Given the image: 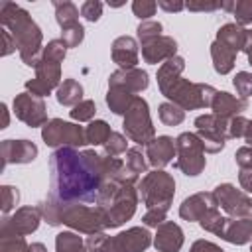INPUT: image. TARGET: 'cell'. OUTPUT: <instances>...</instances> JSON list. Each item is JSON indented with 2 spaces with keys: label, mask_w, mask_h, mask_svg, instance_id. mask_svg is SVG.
Instances as JSON below:
<instances>
[{
  "label": "cell",
  "mask_w": 252,
  "mask_h": 252,
  "mask_svg": "<svg viewBox=\"0 0 252 252\" xmlns=\"http://www.w3.org/2000/svg\"><path fill=\"white\" fill-rule=\"evenodd\" d=\"M49 189L63 203H96L106 183L104 156L94 150L57 148L49 156Z\"/></svg>",
  "instance_id": "1"
},
{
  "label": "cell",
  "mask_w": 252,
  "mask_h": 252,
  "mask_svg": "<svg viewBox=\"0 0 252 252\" xmlns=\"http://www.w3.org/2000/svg\"><path fill=\"white\" fill-rule=\"evenodd\" d=\"M0 22L4 26V30H8L18 45V53L20 59L28 65V67H37L41 61V53H43V33L39 30V26L33 22V18L30 16L28 10H24L22 6L14 4V2H0Z\"/></svg>",
  "instance_id": "2"
},
{
  "label": "cell",
  "mask_w": 252,
  "mask_h": 252,
  "mask_svg": "<svg viewBox=\"0 0 252 252\" xmlns=\"http://www.w3.org/2000/svg\"><path fill=\"white\" fill-rule=\"evenodd\" d=\"M39 211H41V219L49 226L65 224L71 230L83 232V234H94L106 228L104 215L96 205L89 207L83 203H63L53 195H47L39 203Z\"/></svg>",
  "instance_id": "3"
},
{
  "label": "cell",
  "mask_w": 252,
  "mask_h": 252,
  "mask_svg": "<svg viewBox=\"0 0 252 252\" xmlns=\"http://www.w3.org/2000/svg\"><path fill=\"white\" fill-rule=\"evenodd\" d=\"M161 94L177 104L183 110H197V108H207L213 102V96L217 94V89L205 83H191L183 77H175L171 81L159 83L158 85Z\"/></svg>",
  "instance_id": "4"
},
{
  "label": "cell",
  "mask_w": 252,
  "mask_h": 252,
  "mask_svg": "<svg viewBox=\"0 0 252 252\" xmlns=\"http://www.w3.org/2000/svg\"><path fill=\"white\" fill-rule=\"evenodd\" d=\"M138 195L146 209L161 207L169 211L175 197V179L163 169H152L138 181Z\"/></svg>",
  "instance_id": "5"
},
{
  "label": "cell",
  "mask_w": 252,
  "mask_h": 252,
  "mask_svg": "<svg viewBox=\"0 0 252 252\" xmlns=\"http://www.w3.org/2000/svg\"><path fill=\"white\" fill-rule=\"evenodd\" d=\"M138 181H124L120 183L116 195L104 205L98 207L104 215V226L106 228H116L120 224H124L126 220H130L136 213L138 207Z\"/></svg>",
  "instance_id": "6"
},
{
  "label": "cell",
  "mask_w": 252,
  "mask_h": 252,
  "mask_svg": "<svg viewBox=\"0 0 252 252\" xmlns=\"http://www.w3.org/2000/svg\"><path fill=\"white\" fill-rule=\"evenodd\" d=\"M122 128H124L126 138L138 146H148L156 138V128H154V122L150 116V106H148L146 98L134 96L132 104L128 106V110L124 114Z\"/></svg>",
  "instance_id": "7"
},
{
  "label": "cell",
  "mask_w": 252,
  "mask_h": 252,
  "mask_svg": "<svg viewBox=\"0 0 252 252\" xmlns=\"http://www.w3.org/2000/svg\"><path fill=\"white\" fill-rule=\"evenodd\" d=\"M175 167L183 171L187 177H197L205 165V148L203 142L199 140L197 132H183L175 138Z\"/></svg>",
  "instance_id": "8"
},
{
  "label": "cell",
  "mask_w": 252,
  "mask_h": 252,
  "mask_svg": "<svg viewBox=\"0 0 252 252\" xmlns=\"http://www.w3.org/2000/svg\"><path fill=\"white\" fill-rule=\"evenodd\" d=\"M41 138L49 148H81L87 144L85 128L63 118H51L41 128Z\"/></svg>",
  "instance_id": "9"
},
{
  "label": "cell",
  "mask_w": 252,
  "mask_h": 252,
  "mask_svg": "<svg viewBox=\"0 0 252 252\" xmlns=\"http://www.w3.org/2000/svg\"><path fill=\"white\" fill-rule=\"evenodd\" d=\"M215 197L219 207L230 219H252V195L236 189L232 183H220L215 187Z\"/></svg>",
  "instance_id": "10"
},
{
  "label": "cell",
  "mask_w": 252,
  "mask_h": 252,
  "mask_svg": "<svg viewBox=\"0 0 252 252\" xmlns=\"http://www.w3.org/2000/svg\"><path fill=\"white\" fill-rule=\"evenodd\" d=\"M41 220L39 207L26 205L16 209L12 215H4L0 222V236H26L37 230Z\"/></svg>",
  "instance_id": "11"
},
{
  "label": "cell",
  "mask_w": 252,
  "mask_h": 252,
  "mask_svg": "<svg viewBox=\"0 0 252 252\" xmlns=\"http://www.w3.org/2000/svg\"><path fill=\"white\" fill-rule=\"evenodd\" d=\"M12 110L16 114L18 120H22L24 124H28L30 128H43L49 120H47V106L43 102V98L32 94V93H20L14 96L12 100Z\"/></svg>",
  "instance_id": "12"
},
{
  "label": "cell",
  "mask_w": 252,
  "mask_h": 252,
  "mask_svg": "<svg viewBox=\"0 0 252 252\" xmlns=\"http://www.w3.org/2000/svg\"><path fill=\"white\" fill-rule=\"evenodd\" d=\"M59 85H61V65L39 61V65L35 67V77L26 81V91L35 94V96H39V98H43L53 89L57 91Z\"/></svg>",
  "instance_id": "13"
},
{
  "label": "cell",
  "mask_w": 252,
  "mask_h": 252,
  "mask_svg": "<svg viewBox=\"0 0 252 252\" xmlns=\"http://www.w3.org/2000/svg\"><path fill=\"white\" fill-rule=\"evenodd\" d=\"M217 207H219V203H217V197L213 191H199V193L183 199V203L179 205V217L189 222H199L209 211H213Z\"/></svg>",
  "instance_id": "14"
},
{
  "label": "cell",
  "mask_w": 252,
  "mask_h": 252,
  "mask_svg": "<svg viewBox=\"0 0 252 252\" xmlns=\"http://www.w3.org/2000/svg\"><path fill=\"white\" fill-rule=\"evenodd\" d=\"M112 240L118 252H144L146 248H150V244H154V238L146 226L126 228L112 236Z\"/></svg>",
  "instance_id": "15"
},
{
  "label": "cell",
  "mask_w": 252,
  "mask_h": 252,
  "mask_svg": "<svg viewBox=\"0 0 252 252\" xmlns=\"http://www.w3.org/2000/svg\"><path fill=\"white\" fill-rule=\"evenodd\" d=\"M37 158V146L30 140H2V167L10 163H32Z\"/></svg>",
  "instance_id": "16"
},
{
  "label": "cell",
  "mask_w": 252,
  "mask_h": 252,
  "mask_svg": "<svg viewBox=\"0 0 252 252\" xmlns=\"http://www.w3.org/2000/svg\"><path fill=\"white\" fill-rule=\"evenodd\" d=\"M175 154V140L171 136H158L146 146V159L154 169H163Z\"/></svg>",
  "instance_id": "17"
},
{
  "label": "cell",
  "mask_w": 252,
  "mask_h": 252,
  "mask_svg": "<svg viewBox=\"0 0 252 252\" xmlns=\"http://www.w3.org/2000/svg\"><path fill=\"white\" fill-rule=\"evenodd\" d=\"M183 242H185V234L177 222L165 220L156 228L154 246L158 252H179Z\"/></svg>",
  "instance_id": "18"
},
{
  "label": "cell",
  "mask_w": 252,
  "mask_h": 252,
  "mask_svg": "<svg viewBox=\"0 0 252 252\" xmlns=\"http://www.w3.org/2000/svg\"><path fill=\"white\" fill-rule=\"evenodd\" d=\"M175 55H177V41L169 35H159L142 45V57L150 65L165 63L167 59H171Z\"/></svg>",
  "instance_id": "19"
},
{
  "label": "cell",
  "mask_w": 252,
  "mask_h": 252,
  "mask_svg": "<svg viewBox=\"0 0 252 252\" xmlns=\"http://www.w3.org/2000/svg\"><path fill=\"white\" fill-rule=\"evenodd\" d=\"M148 85H150L148 73L144 69H140V67H134V69H116L108 77V87H122L126 91H130L132 94L146 91Z\"/></svg>",
  "instance_id": "20"
},
{
  "label": "cell",
  "mask_w": 252,
  "mask_h": 252,
  "mask_svg": "<svg viewBox=\"0 0 252 252\" xmlns=\"http://www.w3.org/2000/svg\"><path fill=\"white\" fill-rule=\"evenodd\" d=\"M112 61L120 69H134L138 65V43L132 35H120L112 41Z\"/></svg>",
  "instance_id": "21"
},
{
  "label": "cell",
  "mask_w": 252,
  "mask_h": 252,
  "mask_svg": "<svg viewBox=\"0 0 252 252\" xmlns=\"http://www.w3.org/2000/svg\"><path fill=\"white\" fill-rule=\"evenodd\" d=\"M246 108H248V100L246 98L234 96V94H230L226 91H217V94L213 96V102H211L213 114H219L222 118L240 116Z\"/></svg>",
  "instance_id": "22"
},
{
  "label": "cell",
  "mask_w": 252,
  "mask_h": 252,
  "mask_svg": "<svg viewBox=\"0 0 252 252\" xmlns=\"http://www.w3.org/2000/svg\"><path fill=\"white\" fill-rule=\"evenodd\" d=\"M220 238L236 246L252 242V219H230L228 217Z\"/></svg>",
  "instance_id": "23"
},
{
  "label": "cell",
  "mask_w": 252,
  "mask_h": 252,
  "mask_svg": "<svg viewBox=\"0 0 252 252\" xmlns=\"http://www.w3.org/2000/svg\"><path fill=\"white\" fill-rule=\"evenodd\" d=\"M246 32L242 26H238L236 22H230V24H224L219 28L217 32V41L224 43L226 47H230L234 53L242 51L244 49V43H246Z\"/></svg>",
  "instance_id": "24"
},
{
  "label": "cell",
  "mask_w": 252,
  "mask_h": 252,
  "mask_svg": "<svg viewBox=\"0 0 252 252\" xmlns=\"http://www.w3.org/2000/svg\"><path fill=\"white\" fill-rule=\"evenodd\" d=\"M211 59H213V67L219 75H226L234 69V63H236V53L226 47L224 43L220 41H213L211 43Z\"/></svg>",
  "instance_id": "25"
},
{
  "label": "cell",
  "mask_w": 252,
  "mask_h": 252,
  "mask_svg": "<svg viewBox=\"0 0 252 252\" xmlns=\"http://www.w3.org/2000/svg\"><path fill=\"white\" fill-rule=\"evenodd\" d=\"M55 98L63 106H77L83 100V87L75 79H65L55 91Z\"/></svg>",
  "instance_id": "26"
},
{
  "label": "cell",
  "mask_w": 252,
  "mask_h": 252,
  "mask_svg": "<svg viewBox=\"0 0 252 252\" xmlns=\"http://www.w3.org/2000/svg\"><path fill=\"white\" fill-rule=\"evenodd\" d=\"M195 126L197 130H205V132H215L219 136H222L224 140H228V118H222L219 114H201L195 118Z\"/></svg>",
  "instance_id": "27"
},
{
  "label": "cell",
  "mask_w": 252,
  "mask_h": 252,
  "mask_svg": "<svg viewBox=\"0 0 252 252\" xmlns=\"http://www.w3.org/2000/svg\"><path fill=\"white\" fill-rule=\"evenodd\" d=\"M136 94H132L130 91L122 89V87H108L106 93V104L114 114H126L128 106L132 104Z\"/></svg>",
  "instance_id": "28"
},
{
  "label": "cell",
  "mask_w": 252,
  "mask_h": 252,
  "mask_svg": "<svg viewBox=\"0 0 252 252\" xmlns=\"http://www.w3.org/2000/svg\"><path fill=\"white\" fill-rule=\"evenodd\" d=\"M55 252H89L85 240L75 230H63L55 236Z\"/></svg>",
  "instance_id": "29"
},
{
  "label": "cell",
  "mask_w": 252,
  "mask_h": 252,
  "mask_svg": "<svg viewBox=\"0 0 252 252\" xmlns=\"http://www.w3.org/2000/svg\"><path fill=\"white\" fill-rule=\"evenodd\" d=\"M222 10H228L238 26L252 24V0H236V2H222Z\"/></svg>",
  "instance_id": "30"
},
{
  "label": "cell",
  "mask_w": 252,
  "mask_h": 252,
  "mask_svg": "<svg viewBox=\"0 0 252 252\" xmlns=\"http://www.w3.org/2000/svg\"><path fill=\"white\" fill-rule=\"evenodd\" d=\"M110 134H112V130L104 120H93L85 128L87 144H93V146H104L106 140L110 138Z\"/></svg>",
  "instance_id": "31"
},
{
  "label": "cell",
  "mask_w": 252,
  "mask_h": 252,
  "mask_svg": "<svg viewBox=\"0 0 252 252\" xmlns=\"http://www.w3.org/2000/svg\"><path fill=\"white\" fill-rule=\"evenodd\" d=\"M53 8H55V20H57L61 30L79 22V8L73 2H67V0L65 2H53Z\"/></svg>",
  "instance_id": "32"
},
{
  "label": "cell",
  "mask_w": 252,
  "mask_h": 252,
  "mask_svg": "<svg viewBox=\"0 0 252 252\" xmlns=\"http://www.w3.org/2000/svg\"><path fill=\"white\" fill-rule=\"evenodd\" d=\"M183 69H185V59H183V57L175 55V57L167 59V61L161 63L159 69H158V75H156L158 85H159V83H165V81H171V79H175V77H181Z\"/></svg>",
  "instance_id": "33"
},
{
  "label": "cell",
  "mask_w": 252,
  "mask_h": 252,
  "mask_svg": "<svg viewBox=\"0 0 252 252\" xmlns=\"http://www.w3.org/2000/svg\"><path fill=\"white\" fill-rule=\"evenodd\" d=\"M226 220H228V217H222L220 211H219V207H217V209L209 211V213L199 220V224H201L203 230L213 232V234H217V236H222V230H224V226H226Z\"/></svg>",
  "instance_id": "34"
},
{
  "label": "cell",
  "mask_w": 252,
  "mask_h": 252,
  "mask_svg": "<svg viewBox=\"0 0 252 252\" xmlns=\"http://www.w3.org/2000/svg\"><path fill=\"white\" fill-rule=\"evenodd\" d=\"M158 114H159V120L165 124V126H177L185 120V110L179 108L177 104L173 102H161L159 108H158Z\"/></svg>",
  "instance_id": "35"
},
{
  "label": "cell",
  "mask_w": 252,
  "mask_h": 252,
  "mask_svg": "<svg viewBox=\"0 0 252 252\" xmlns=\"http://www.w3.org/2000/svg\"><path fill=\"white\" fill-rule=\"evenodd\" d=\"M87 250L89 252H118L116 246H114V240L112 236H108L104 230L102 232H94V234H89L87 240Z\"/></svg>",
  "instance_id": "36"
},
{
  "label": "cell",
  "mask_w": 252,
  "mask_h": 252,
  "mask_svg": "<svg viewBox=\"0 0 252 252\" xmlns=\"http://www.w3.org/2000/svg\"><path fill=\"white\" fill-rule=\"evenodd\" d=\"M124 163H126V169H128L132 175H136V177H140L142 173H146V167H148L146 154H142L140 148H128Z\"/></svg>",
  "instance_id": "37"
},
{
  "label": "cell",
  "mask_w": 252,
  "mask_h": 252,
  "mask_svg": "<svg viewBox=\"0 0 252 252\" xmlns=\"http://www.w3.org/2000/svg\"><path fill=\"white\" fill-rule=\"evenodd\" d=\"M65 55H67V45H65L61 39H51V41H47V45L43 47L41 61L61 65L63 59H65Z\"/></svg>",
  "instance_id": "38"
},
{
  "label": "cell",
  "mask_w": 252,
  "mask_h": 252,
  "mask_svg": "<svg viewBox=\"0 0 252 252\" xmlns=\"http://www.w3.org/2000/svg\"><path fill=\"white\" fill-rule=\"evenodd\" d=\"M94 114H96V104L91 98L81 100L77 106H73V110H69V116L75 122H93Z\"/></svg>",
  "instance_id": "39"
},
{
  "label": "cell",
  "mask_w": 252,
  "mask_h": 252,
  "mask_svg": "<svg viewBox=\"0 0 252 252\" xmlns=\"http://www.w3.org/2000/svg\"><path fill=\"white\" fill-rule=\"evenodd\" d=\"M161 30H163V26H161L159 22H156V20H146V22H140V26L136 28V35H138V39H140L142 45H144V43H148V41L159 37V35H161Z\"/></svg>",
  "instance_id": "40"
},
{
  "label": "cell",
  "mask_w": 252,
  "mask_h": 252,
  "mask_svg": "<svg viewBox=\"0 0 252 252\" xmlns=\"http://www.w3.org/2000/svg\"><path fill=\"white\" fill-rule=\"evenodd\" d=\"M102 148H104V154H106V156L116 158V156L128 152V138H126L124 134H120V132H112L110 138L106 140V144H104Z\"/></svg>",
  "instance_id": "41"
},
{
  "label": "cell",
  "mask_w": 252,
  "mask_h": 252,
  "mask_svg": "<svg viewBox=\"0 0 252 252\" xmlns=\"http://www.w3.org/2000/svg\"><path fill=\"white\" fill-rule=\"evenodd\" d=\"M197 136L199 140L203 142V148L207 154H219L222 148H224V138L215 134V132H205V130H197Z\"/></svg>",
  "instance_id": "42"
},
{
  "label": "cell",
  "mask_w": 252,
  "mask_h": 252,
  "mask_svg": "<svg viewBox=\"0 0 252 252\" xmlns=\"http://www.w3.org/2000/svg\"><path fill=\"white\" fill-rule=\"evenodd\" d=\"M83 37H85V28L77 22V24H73V26H67V28H63L61 30V41L67 45V47H77L81 41H83Z\"/></svg>",
  "instance_id": "43"
},
{
  "label": "cell",
  "mask_w": 252,
  "mask_h": 252,
  "mask_svg": "<svg viewBox=\"0 0 252 252\" xmlns=\"http://www.w3.org/2000/svg\"><path fill=\"white\" fill-rule=\"evenodd\" d=\"M0 189H2V205H0L2 215H10V211H12V209L18 205V201H20V191H18V187H14V185H2Z\"/></svg>",
  "instance_id": "44"
},
{
  "label": "cell",
  "mask_w": 252,
  "mask_h": 252,
  "mask_svg": "<svg viewBox=\"0 0 252 252\" xmlns=\"http://www.w3.org/2000/svg\"><path fill=\"white\" fill-rule=\"evenodd\" d=\"M0 252H30L24 236H0Z\"/></svg>",
  "instance_id": "45"
},
{
  "label": "cell",
  "mask_w": 252,
  "mask_h": 252,
  "mask_svg": "<svg viewBox=\"0 0 252 252\" xmlns=\"http://www.w3.org/2000/svg\"><path fill=\"white\" fill-rule=\"evenodd\" d=\"M232 85L236 89V93L240 94V98H248L252 94V73L248 71H238L232 79Z\"/></svg>",
  "instance_id": "46"
},
{
  "label": "cell",
  "mask_w": 252,
  "mask_h": 252,
  "mask_svg": "<svg viewBox=\"0 0 252 252\" xmlns=\"http://www.w3.org/2000/svg\"><path fill=\"white\" fill-rule=\"evenodd\" d=\"M156 10H158V4H156L154 0H136V2H132V12H134V16H138L142 22L150 20V18L156 14Z\"/></svg>",
  "instance_id": "47"
},
{
  "label": "cell",
  "mask_w": 252,
  "mask_h": 252,
  "mask_svg": "<svg viewBox=\"0 0 252 252\" xmlns=\"http://www.w3.org/2000/svg\"><path fill=\"white\" fill-rule=\"evenodd\" d=\"M165 217H167V209L154 207V209H146V213H144V217H142V222H144L146 226L158 228L161 222H165Z\"/></svg>",
  "instance_id": "48"
},
{
  "label": "cell",
  "mask_w": 252,
  "mask_h": 252,
  "mask_svg": "<svg viewBox=\"0 0 252 252\" xmlns=\"http://www.w3.org/2000/svg\"><path fill=\"white\" fill-rule=\"evenodd\" d=\"M81 16L87 22H96L102 16V2L98 0H87L81 4Z\"/></svg>",
  "instance_id": "49"
},
{
  "label": "cell",
  "mask_w": 252,
  "mask_h": 252,
  "mask_svg": "<svg viewBox=\"0 0 252 252\" xmlns=\"http://www.w3.org/2000/svg\"><path fill=\"white\" fill-rule=\"evenodd\" d=\"M246 124H248V120L242 114L240 116H234V118H228V140H234V138L244 136Z\"/></svg>",
  "instance_id": "50"
},
{
  "label": "cell",
  "mask_w": 252,
  "mask_h": 252,
  "mask_svg": "<svg viewBox=\"0 0 252 252\" xmlns=\"http://www.w3.org/2000/svg\"><path fill=\"white\" fill-rule=\"evenodd\" d=\"M234 159L240 169H252V146H242L236 150Z\"/></svg>",
  "instance_id": "51"
},
{
  "label": "cell",
  "mask_w": 252,
  "mask_h": 252,
  "mask_svg": "<svg viewBox=\"0 0 252 252\" xmlns=\"http://www.w3.org/2000/svg\"><path fill=\"white\" fill-rule=\"evenodd\" d=\"M185 8L191 12H215L222 8V2H187Z\"/></svg>",
  "instance_id": "52"
},
{
  "label": "cell",
  "mask_w": 252,
  "mask_h": 252,
  "mask_svg": "<svg viewBox=\"0 0 252 252\" xmlns=\"http://www.w3.org/2000/svg\"><path fill=\"white\" fill-rule=\"evenodd\" d=\"M189 252H224V250H222L220 246H217L215 242H211V240L199 238V240H195V242L191 244Z\"/></svg>",
  "instance_id": "53"
},
{
  "label": "cell",
  "mask_w": 252,
  "mask_h": 252,
  "mask_svg": "<svg viewBox=\"0 0 252 252\" xmlns=\"http://www.w3.org/2000/svg\"><path fill=\"white\" fill-rule=\"evenodd\" d=\"M2 41H4V45H2V57H8V55H12L18 49V45H16V41H14V37H12V33L8 30H2Z\"/></svg>",
  "instance_id": "54"
},
{
  "label": "cell",
  "mask_w": 252,
  "mask_h": 252,
  "mask_svg": "<svg viewBox=\"0 0 252 252\" xmlns=\"http://www.w3.org/2000/svg\"><path fill=\"white\" fill-rule=\"evenodd\" d=\"M238 183H240L242 191H246L248 195H252V169H240Z\"/></svg>",
  "instance_id": "55"
},
{
  "label": "cell",
  "mask_w": 252,
  "mask_h": 252,
  "mask_svg": "<svg viewBox=\"0 0 252 252\" xmlns=\"http://www.w3.org/2000/svg\"><path fill=\"white\" fill-rule=\"evenodd\" d=\"M158 6L161 10H165V12H181L185 8V4H181V2H169V0H159Z\"/></svg>",
  "instance_id": "56"
},
{
  "label": "cell",
  "mask_w": 252,
  "mask_h": 252,
  "mask_svg": "<svg viewBox=\"0 0 252 252\" xmlns=\"http://www.w3.org/2000/svg\"><path fill=\"white\" fill-rule=\"evenodd\" d=\"M0 108H2V126L0 128H8V124H10V116H8V106L2 102L0 104Z\"/></svg>",
  "instance_id": "57"
},
{
  "label": "cell",
  "mask_w": 252,
  "mask_h": 252,
  "mask_svg": "<svg viewBox=\"0 0 252 252\" xmlns=\"http://www.w3.org/2000/svg\"><path fill=\"white\" fill-rule=\"evenodd\" d=\"M244 140H246V144L248 146H252V120H248V124H246V130H244V136H242Z\"/></svg>",
  "instance_id": "58"
},
{
  "label": "cell",
  "mask_w": 252,
  "mask_h": 252,
  "mask_svg": "<svg viewBox=\"0 0 252 252\" xmlns=\"http://www.w3.org/2000/svg\"><path fill=\"white\" fill-rule=\"evenodd\" d=\"M246 55L248 53H252V30H248L246 32V43H244V49H242Z\"/></svg>",
  "instance_id": "59"
},
{
  "label": "cell",
  "mask_w": 252,
  "mask_h": 252,
  "mask_svg": "<svg viewBox=\"0 0 252 252\" xmlns=\"http://www.w3.org/2000/svg\"><path fill=\"white\" fill-rule=\"evenodd\" d=\"M30 252H47V248L41 242H33V244H30Z\"/></svg>",
  "instance_id": "60"
},
{
  "label": "cell",
  "mask_w": 252,
  "mask_h": 252,
  "mask_svg": "<svg viewBox=\"0 0 252 252\" xmlns=\"http://www.w3.org/2000/svg\"><path fill=\"white\" fill-rule=\"evenodd\" d=\"M248 63L252 65V53H248Z\"/></svg>",
  "instance_id": "61"
},
{
  "label": "cell",
  "mask_w": 252,
  "mask_h": 252,
  "mask_svg": "<svg viewBox=\"0 0 252 252\" xmlns=\"http://www.w3.org/2000/svg\"><path fill=\"white\" fill-rule=\"evenodd\" d=\"M250 252H252V246H250Z\"/></svg>",
  "instance_id": "62"
}]
</instances>
